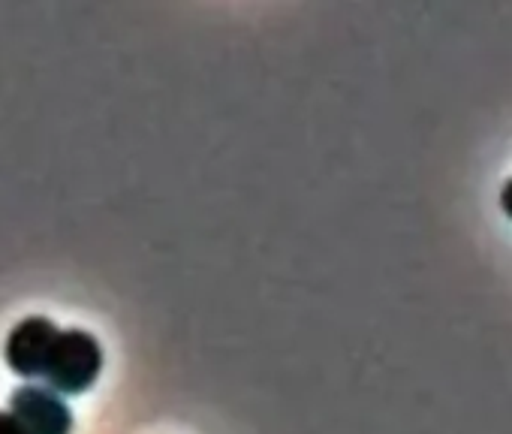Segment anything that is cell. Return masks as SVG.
Instances as JSON below:
<instances>
[{
  "label": "cell",
  "instance_id": "1",
  "mask_svg": "<svg viewBox=\"0 0 512 434\" xmlns=\"http://www.w3.org/2000/svg\"><path fill=\"white\" fill-rule=\"evenodd\" d=\"M103 371V347L100 341L85 329H58L46 365L43 380L58 395H79Z\"/></svg>",
  "mask_w": 512,
  "mask_h": 434
},
{
  "label": "cell",
  "instance_id": "3",
  "mask_svg": "<svg viewBox=\"0 0 512 434\" xmlns=\"http://www.w3.org/2000/svg\"><path fill=\"white\" fill-rule=\"evenodd\" d=\"M58 335V326L49 317H25L13 326L7 335V362L16 374L25 380L43 377V365L49 356V347Z\"/></svg>",
  "mask_w": 512,
  "mask_h": 434
},
{
  "label": "cell",
  "instance_id": "2",
  "mask_svg": "<svg viewBox=\"0 0 512 434\" xmlns=\"http://www.w3.org/2000/svg\"><path fill=\"white\" fill-rule=\"evenodd\" d=\"M10 413H16L34 434H70L73 413L64 395L49 386L25 383L10 398Z\"/></svg>",
  "mask_w": 512,
  "mask_h": 434
},
{
  "label": "cell",
  "instance_id": "5",
  "mask_svg": "<svg viewBox=\"0 0 512 434\" xmlns=\"http://www.w3.org/2000/svg\"><path fill=\"white\" fill-rule=\"evenodd\" d=\"M500 208H503V214L512 221V178L500 187Z\"/></svg>",
  "mask_w": 512,
  "mask_h": 434
},
{
  "label": "cell",
  "instance_id": "4",
  "mask_svg": "<svg viewBox=\"0 0 512 434\" xmlns=\"http://www.w3.org/2000/svg\"><path fill=\"white\" fill-rule=\"evenodd\" d=\"M0 434H34L16 413L0 410Z\"/></svg>",
  "mask_w": 512,
  "mask_h": 434
}]
</instances>
